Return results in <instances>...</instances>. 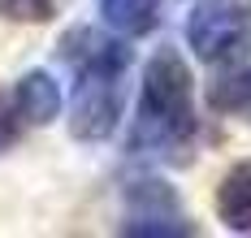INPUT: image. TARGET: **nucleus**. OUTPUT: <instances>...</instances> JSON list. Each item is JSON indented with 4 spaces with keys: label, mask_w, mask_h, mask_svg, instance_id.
<instances>
[{
    "label": "nucleus",
    "mask_w": 251,
    "mask_h": 238,
    "mask_svg": "<svg viewBox=\"0 0 251 238\" xmlns=\"http://www.w3.org/2000/svg\"><path fill=\"white\" fill-rule=\"evenodd\" d=\"M203 121L195 113V78L177 48H156L143 70L139 113L126 134V156L148 165H191L203 147Z\"/></svg>",
    "instance_id": "f257e3e1"
},
{
    "label": "nucleus",
    "mask_w": 251,
    "mask_h": 238,
    "mask_svg": "<svg viewBox=\"0 0 251 238\" xmlns=\"http://www.w3.org/2000/svg\"><path fill=\"white\" fill-rule=\"evenodd\" d=\"M56 56L74 74L70 134L78 143L113 139L126 113V74L134 65L126 35H113V30H100V26H70L56 44Z\"/></svg>",
    "instance_id": "f03ea898"
},
{
    "label": "nucleus",
    "mask_w": 251,
    "mask_h": 238,
    "mask_svg": "<svg viewBox=\"0 0 251 238\" xmlns=\"http://www.w3.org/2000/svg\"><path fill=\"white\" fill-rule=\"evenodd\" d=\"M186 48L203 65H238L251 52L247 0H195L186 13Z\"/></svg>",
    "instance_id": "7ed1b4c3"
},
{
    "label": "nucleus",
    "mask_w": 251,
    "mask_h": 238,
    "mask_svg": "<svg viewBox=\"0 0 251 238\" xmlns=\"http://www.w3.org/2000/svg\"><path fill=\"white\" fill-rule=\"evenodd\" d=\"M126 216L117 225L122 238H200V225L186 216L177 190L156 173H139L122 186Z\"/></svg>",
    "instance_id": "20e7f679"
},
{
    "label": "nucleus",
    "mask_w": 251,
    "mask_h": 238,
    "mask_svg": "<svg viewBox=\"0 0 251 238\" xmlns=\"http://www.w3.org/2000/svg\"><path fill=\"white\" fill-rule=\"evenodd\" d=\"M9 104L22 117V126H52L61 117V87L48 70H30L13 82L9 91Z\"/></svg>",
    "instance_id": "39448f33"
},
{
    "label": "nucleus",
    "mask_w": 251,
    "mask_h": 238,
    "mask_svg": "<svg viewBox=\"0 0 251 238\" xmlns=\"http://www.w3.org/2000/svg\"><path fill=\"white\" fill-rule=\"evenodd\" d=\"M212 208L229 234H251V160H238L221 173Z\"/></svg>",
    "instance_id": "423d86ee"
},
{
    "label": "nucleus",
    "mask_w": 251,
    "mask_h": 238,
    "mask_svg": "<svg viewBox=\"0 0 251 238\" xmlns=\"http://www.w3.org/2000/svg\"><path fill=\"white\" fill-rule=\"evenodd\" d=\"M96 4H100L104 26L126 39H143L160 26V0H96Z\"/></svg>",
    "instance_id": "0eeeda50"
},
{
    "label": "nucleus",
    "mask_w": 251,
    "mask_h": 238,
    "mask_svg": "<svg viewBox=\"0 0 251 238\" xmlns=\"http://www.w3.org/2000/svg\"><path fill=\"white\" fill-rule=\"evenodd\" d=\"M208 104L221 117H243L251 121V65H229V74H217L208 82Z\"/></svg>",
    "instance_id": "6e6552de"
},
{
    "label": "nucleus",
    "mask_w": 251,
    "mask_h": 238,
    "mask_svg": "<svg viewBox=\"0 0 251 238\" xmlns=\"http://www.w3.org/2000/svg\"><path fill=\"white\" fill-rule=\"evenodd\" d=\"M61 0H0V18L4 22H22V26H44L56 18Z\"/></svg>",
    "instance_id": "1a4fd4ad"
},
{
    "label": "nucleus",
    "mask_w": 251,
    "mask_h": 238,
    "mask_svg": "<svg viewBox=\"0 0 251 238\" xmlns=\"http://www.w3.org/2000/svg\"><path fill=\"white\" fill-rule=\"evenodd\" d=\"M22 130H26V126H22V117L13 113L9 95H0V156H4V152H9L18 139H22Z\"/></svg>",
    "instance_id": "9d476101"
}]
</instances>
